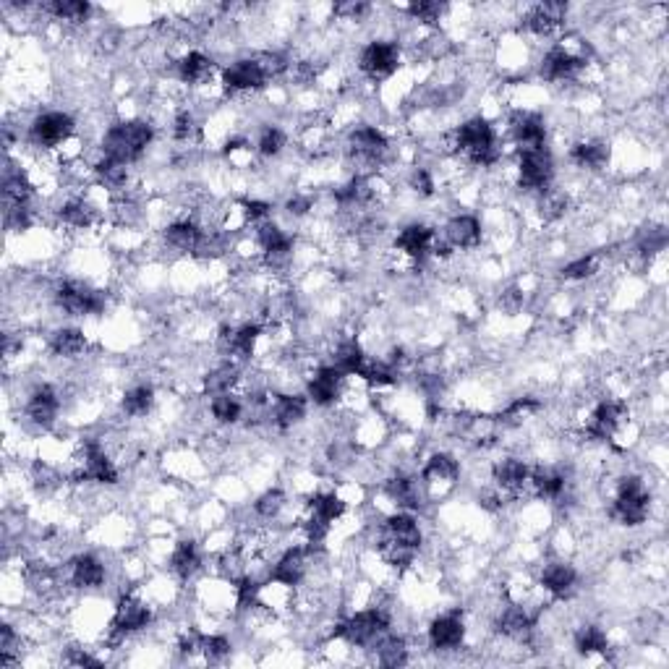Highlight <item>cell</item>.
I'll use <instances>...</instances> for the list:
<instances>
[{"label": "cell", "instance_id": "24", "mask_svg": "<svg viewBox=\"0 0 669 669\" xmlns=\"http://www.w3.org/2000/svg\"><path fill=\"white\" fill-rule=\"evenodd\" d=\"M497 633L513 643H528L536 633V615L528 612L526 604H507L497 615Z\"/></svg>", "mask_w": 669, "mask_h": 669}, {"label": "cell", "instance_id": "5", "mask_svg": "<svg viewBox=\"0 0 669 669\" xmlns=\"http://www.w3.org/2000/svg\"><path fill=\"white\" fill-rule=\"evenodd\" d=\"M392 628V617L385 607H369L361 609V612H353L351 617H345L335 625L332 636L345 641L348 646H356V649H374L382 638L390 633Z\"/></svg>", "mask_w": 669, "mask_h": 669}, {"label": "cell", "instance_id": "39", "mask_svg": "<svg viewBox=\"0 0 669 669\" xmlns=\"http://www.w3.org/2000/svg\"><path fill=\"white\" fill-rule=\"evenodd\" d=\"M157 398H155V387L152 385H134L129 390L123 392L121 398V411L123 416H129V419H144L152 413L155 408Z\"/></svg>", "mask_w": 669, "mask_h": 669}, {"label": "cell", "instance_id": "9", "mask_svg": "<svg viewBox=\"0 0 669 669\" xmlns=\"http://www.w3.org/2000/svg\"><path fill=\"white\" fill-rule=\"evenodd\" d=\"M515 178H518V189L528 194H544L555 186V157L552 149H531V152H518V163H515Z\"/></svg>", "mask_w": 669, "mask_h": 669}, {"label": "cell", "instance_id": "23", "mask_svg": "<svg viewBox=\"0 0 669 669\" xmlns=\"http://www.w3.org/2000/svg\"><path fill=\"white\" fill-rule=\"evenodd\" d=\"M531 484V466L523 458L507 455L492 466V487L502 494L518 497Z\"/></svg>", "mask_w": 669, "mask_h": 669}, {"label": "cell", "instance_id": "35", "mask_svg": "<svg viewBox=\"0 0 669 669\" xmlns=\"http://www.w3.org/2000/svg\"><path fill=\"white\" fill-rule=\"evenodd\" d=\"M58 220L68 230H89L97 223V207L89 199H84V196H74V199L61 204Z\"/></svg>", "mask_w": 669, "mask_h": 669}, {"label": "cell", "instance_id": "32", "mask_svg": "<svg viewBox=\"0 0 669 669\" xmlns=\"http://www.w3.org/2000/svg\"><path fill=\"white\" fill-rule=\"evenodd\" d=\"M419 476L426 484V489L437 487V484L440 487H450V484H455L460 479V463L450 453H432L426 458L424 466H421Z\"/></svg>", "mask_w": 669, "mask_h": 669}, {"label": "cell", "instance_id": "44", "mask_svg": "<svg viewBox=\"0 0 669 669\" xmlns=\"http://www.w3.org/2000/svg\"><path fill=\"white\" fill-rule=\"evenodd\" d=\"M285 507H288V497H285L283 489H267L254 502V515L262 521H275L283 515Z\"/></svg>", "mask_w": 669, "mask_h": 669}, {"label": "cell", "instance_id": "17", "mask_svg": "<svg viewBox=\"0 0 669 669\" xmlns=\"http://www.w3.org/2000/svg\"><path fill=\"white\" fill-rule=\"evenodd\" d=\"M440 233L426 223H408L398 230L395 236V249L413 264H424L426 259H432L434 244H437Z\"/></svg>", "mask_w": 669, "mask_h": 669}, {"label": "cell", "instance_id": "34", "mask_svg": "<svg viewBox=\"0 0 669 669\" xmlns=\"http://www.w3.org/2000/svg\"><path fill=\"white\" fill-rule=\"evenodd\" d=\"M37 8L53 21H61L68 27H82L92 16V3H87V0H48Z\"/></svg>", "mask_w": 669, "mask_h": 669}, {"label": "cell", "instance_id": "6", "mask_svg": "<svg viewBox=\"0 0 669 669\" xmlns=\"http://www.w3.org/2000/svg\"><path fill=\"white\" fill-rule=\"evenodd\" d=\"M588 66H591V61H588L586 45L573 48L570 42L560 40L544 53L539 63V74L549 84H570L583 79Z\"/></svg>", "mask_w": 669, "mask_h": 669}, {"label": "cell", "instance_id": "8", "mask_svg": "<svg viewBox=\"0 0 669 669\" xmlns=\"http://www.w3.org/2000/svg\"><path fill=\"white\" fill-rule=\"evenodd\" d=\"M345 152L348 160L359 168H379L390 157V139L379 126H356L345 139Z\"/></svg>", "mask_w": 669, "mask_h": 669}, {"label": "cell", "instance_id": "42", "mask_svg": "<svg viewBox=\"0 0 669 669\" xmlns=\"http://www.w3.org/2000/svg\"><path fill=\"white\" fill-rule=\"evenodd\" d=\"M599 267H602V257H599V254H583V257L570 259V262L562 267L560 278L565 280V283H586V280H591L596 272H599Z\"/></svg>", "mask_w": 669, "mask_h": 669}, {"label": "cell", "instance_id": "30", "mask_svg": "<svg viewBox=\"0 0 669 669\" xmlns=\"http://www.w3.org/2000/svg\"><path fill=\"white\" fill-rule=\"evenodd\" d=\"M570 479L562 468L555 466H534L531 468V484L528 489L539 497V500L560 502L568 494Z\"/></svg>", "mask_w": 669, "mask_h": 669}, {"label": "cell", "instance_id": "29", "mask_svg": "<svg viewBox=\"0 0 669 669\" xmlns=\"http://www.w3.org/2000/svg\"><path fill=\"white\" fill-rule=\"evenodd\" d=\"M173 71H176L178 82L186 87H204L215 74V61L202 50H189L173 63Z\"/></svg>", "mask_w": 669, "mask_h": 669}, {"label": "cell", "instance_id": "13", "mask_svg": "<svg viewBox=\"0 0 669 669\" xmlns=\"http://www.w3.org/2000/svg\"><path fill=\"white\" fill-rule=\"evenodd\" d=\"M400 66V45L398 40H372L366 42L359 53V71L372 79V82H382L387 76H392Z\"/></svg>", "mask_w": 669, "mask_h": 669}, {"label": "cell", "instance_id": "27", "mask_svg": "<svg viewBox=\"0 0 669 669\" xmlns=\"http://www.w3.org/2000/svg\"><path fill=\"white\" fill-rule=\"evenodd\" d=\"M385 494L390 497V502H395L398 510L416 513L426 500V484L421 481V476L395 474L385 481Z\"/></svg>", "mask_w": 669, "mask_h": 669}, {"label": "cell", "instance_id": "36", "mask_svg": "<svg viewBox=\"0 0 669 669\" xmlns=\"http://www.w3.org/2000/svg\"><path fill=\"white\" fill-rule=\"evenodd\" d=\"M50 351L58 356V359H79L87 351V335L79 327H58V330L50 335Z\"/></svg>", "mask_w": 669, "mask_h": 669}, {"label": "cell", "instance_id": "25", "mask_svg": "<svg viewBox=\"0 0 669 669\" xmlns=\"http://www.w3.org/2000/svg\"><path fill=\"white\" fill-rule=\"evenodd\" d=\"M442 238L453 251H474L479 249L481 238H484V228H481L479 217L463 212V215H453L447 220Z\"/></svg>", "mask_w": 669, "mask_h": 669}, {"label": "cell", "instance_id": "19", "mask_svg": "<svg viewBox=\"0 0 669 669\" xmlns=\"http://www.w3.org/2000/svg\"><path fill=\"white\" fill-rule=\"evenodd\" d=\"M24 416H27L29 424H34L37 429H50L55 426L58 416H61V392L55 390L53 385L42 382V385L34 387L29 392L27 406H24Z\"/></svg>", "mask_w": 669, "mask_h": 669}, {"label": "cell", "instance_id": "11", "mask_svg": "<svg viewBox=\"0 0 669 669\" xmlns=\"http://www.w3.org/2000/svg\"><path fill=\"white\" fill-rule=\"evenodd\" d=\"M270 84V76L262 68L257 55L251 58H238V61L228 63V66L220 71V87L228 97L238 95H257L264 87Z\"/></svg>", "mask_w": 669, "mask_h": 669}, {"label": "cell", "instance_id": "26", "mask_svg": "<svg viewBox=\"0 0 669 669\" xmlns=\"http://www.w3.org/2000/svg\"><path fill=\"white\" fill-rule=\"evenodd\" d=\"M539 588L552 599H570L578 588V570L565 560L547 562L539 573Z\"/></svg>", "mask_w": 669, "mask_h": 669}, {"label": "cell", "instance_id": "28", "mask_svg": "<svg viewBox=\"0 0 669 669\" xmlns=\"http://www.w3.org/2000/svg\"><path fill=\"white\" fill-rule=\"evenodd\" d=\"M204 233H207V228H204L196 217H178V220H173L170 225H165L163 238L165 246H170V249L178 251V254H196V249L202 244Z\"/></svg>", "mask_w": 669, "mask_h": 669}, {"label": "cell", "instance_id": "38", "mask_svg": "<svg viewBox=\"0 0 669 669\" xmlns=\"http://www.w3.org/2000/svg\"><path fill=\"white\" fill-rule=\"evenodd\" d=\"M210 413L220 426H236L246 416V403L236 392H220L210 398Z\"/></svg>", "mask_w": 669, "mask_h": 669}, {"label": "cell", "instance_id": "43", "mask_svg": "<svg viewBox=\"0 0 669 669\" xmlns=\"http://www.w3.org/2000/svg\"><path fill=\"white\" fill-rule=\"evenodd\" d=\"M285 147H288V134H285L280 126L270 123V126H264V129L259 131L257 147L254 149H257L259 157H264V160H275V157L283 155Z\"/></svg>", "mask_w": 669, "mask_h": 669}, {"label": "cell", "instance_id": "46", "mask_svg": "<svg viewBox=\"0 0 669 669\" xmlns=\"http://www.w3.org/2000/svg\"><path fill=\"white\" fill-rule=\"evenodd\" d=\"M230 651H233V643L225 636H220V633L199 636V656H202L204 662H223Z\"/></svg>", "mask_w": 669, "mask_h": 669}, {"label": "cell", "instance_id": "22", "mask_svg": "<svg viewBox=\"0 0 669 669\" xmlns=\"http://www.w3.org/2000/svg\"><path fill=\"white\" fill-rule=\"evenodd\" d=\"M108 581V568L97 555L82 552L68 560L66 565V583L79 591H97Z\"/></svg>", "mask_w": 669, "mask_h": 669}, {"label": "cell", "instance_id": "47", "mask_svg": "<svg viewBox=\"0 0 669 669\" xmlns=\"http://www.w3.org/2000/svg\"><path fill=\"white\" fill-rule=\"evenodd\" d=\"M408 186H411V189L416 191L421 199H429V196H434V191H437L434 176L426 168H421V165H416V168L411 170V176H408Z\"/></svg>", "mask_w": 669, "mask_h": 669}, {"label": "cell", "instance_id": "41", "mask_svg": "<svg viewBox=\"0 0 669 669\" xmlns=\"http://www.w3.org/2000/svg\"><path fill=\"white\" fill-rule=\"evenodd\" d=\"M170 136L176 144H196L202 139V123L194 115V110L181 108L176 110L173 121H170Z\"/></svg>", "mask_w": 669, "mask_h": 669}, {"label": "cell", "instance_id": "31", "mask_svg": "<svg viewBox=\"0 0 669 669\" xmlns=\"http://www.w3.org/2000/svg\"><path fill=\"white\" fill-rule=\"evenodd\" d=\"M570 163L586 173H602L609 165V144L604 139H581L570 147Z\"/></svg>", "mask_w": 669, "mask_h": 669}, {"label": "cell", "instance_id": "12", "mask_svg": "<svg viewBox=\"0 0 669 669\" xmlns=\"http://www.w3.org/2000/svg\"><path fill=\"white\" fill-rule=\"evenodd\" d=\"M76 121L66 110H45L29 123V142L37 149H58L74 136Z\"/></svg>", "mask_w": 669, "mask_h": 669}, {"label": "cell", "instance_id": "1", "mask_svg": "<svg viewBox=\"0 0 669 669\" xmlns=\"http://www.w3.org/2000/svg\"><path fill=\"white\" fill-rule=\"evenodd\" d=\"M421 544H424V531H421L419 518L408 510H395L387 515L377 528V547L379 555L392 568H408L419 557Z\"/></svg>", "mask_w": 669, "mask_h": 669}, {"label": "cell", "instance_id": "3", "mask_svg": "<svg viewBox=\"0 0 669 669\" xmlns=\"http://www.w3.org/2000/svg\"><path fill=\"white\" fill-rule=\"evenodd\" d=\"M155 142V126L144 118H126L105 129L100 139V155L121 165H136Z\"/></svg>", "mask_w": 669, "mask_h": 669}, {"label": "cell", "instance_id": "14", "mask_svg": "<svg viewBox=\"0 0 669 669\" xmlns=\"http://www.w3.org/2000/svg\"><path fill=\"white\" fill-rule=\"evenodd\" d=\"M507 134L513 142L515 152H531V149H544L547 144V121L544 115L534 110H518L507 121Z\"/></svg>", "mask_w": 669, "mask_h": 669}, {"label": "cell", "instance_id": "20", "mask_svg": "<svg viewBox=\"0 0 669 669\" xmlns=\"http://www.w3.org/2000/svg\"><path fill=\"white\" fill-rule=\"evenodd\" d=\"M565 21H568V6L547 0V3H536L523 11L521 27L534 37H552L555 32H560Z\"/></svg>", "mask_w": 669, "mask_h": 669}, {"label": "cell", "instance_id": "2", "mask_svg": "<svg viewBox=\"0 0 669 669\" xmlns=\"http://www.w3.org/2000/svg\"><path fill=\"white\" fill-rule=\"evenodd\" d=\"M450 147L455 155H460L468 165L474 168H494L502 160L500 136L494 131L492 123L481 115L468 118L453 131Z\"/></svg>", "mask_w": 669, "mask_h": 669}, {"label": "cell", "instance_id": "33", "mask_svg": "<svg viewBox=\"0 0 669 669\" xmlns=\"http://www.w3.org/2000/svg\"><path fill=\"white\" fill-rule=\"evenodd\" d=\"M168 570L176 575L178 581H191L199 570H202V549L194 539H181L173 544L170 552Z\"/></svg>", "mask_w": 669, "mask_h": 669}, {"label": "cell", "instance_id": "7", "mask_svg": "<svg viewBox=\"0 0 669 669\" xmlns=\"http://www.w3.org/2000/svg\"><path fill=\"white\" fill-rule=\"evenodd\" d=\"M55 306L66 311L68 317H97L108 309V296L95 285L84 280H63L55 285Z\"/></svg>", "mask_w": 669, "mask_h": 669}, {"label": "cell", "instance_id": "4", "mask_svg": "<svg viewBox=\"0 0 669 669\" xmlns=\"http://www.w3.org/2000/svg\"><path fill=\"white\" fill-rule=\"evenodd\" d=\"M651 505H654V500H651L646 481L636 474H628L617 481L609 518L625 528H638L643 523H649Z\"/></svg>", "mask_w": 669, "mask_h": 669}, {"label": "cell", "instance_id": "16", "mask_svg": "<svg viewBox=\"0 0 669 669\" xmlns=\"http://www.w3.org/2000/svg\"><path fill=\"white\" fill-rule=\"evenodd\" d=\"M625 424V406L617 400H602L588 413L583 434L594 442H612Z\"/></svg>", "mask_w": 669, "mask_h": 669}, {"label": "cell", "instance_id": "49", "mask_svg": "<svg viewBox=\"0 0 669 669\" xmlns=\"http://www.w3.org/2000/svg\"><path fill=\"white\" fill-rule=\"evenodd\" d=\"M285 210H288V215L291 217H306L311 210H314V199L306 194H296L285 202Z\"/></svg>", "mask_w": 669, "mask_h": 669}, {"label": "cell", "instance_id": "40", "mask_svg": "<svg viewBox=\"0 0 669 669\" xmlns=\"http://www.w3.org/2000/svg\"><path fill=\"white\" fill-rule=\"evenodd\" d=\"M573 646L583 656H607L609 654V638L599 625H581L575 630Z\"/></svg>", "mask_w": 669, "mask_h": 669}, {"label": "cell", "instance_id": "48", "mask_svg": "<svg viewBox=\"0 0 669 669\" xmlns=\"http://www.w3.org/2000/svg\"><path fill=\"white\" fill-rule=\"evenodd\" d=\"M332 14L343 21H364L366 16L372 14V6L369 3H338L332 8Z\"/></svg>", "mask_w": 669, "mask_h": 669}, {"label": "cell", "instance_id": "18", "mask_svg": "<svg viewBox=\"0 0 669 669\" xmlns=\"http://www.w3.org/2000/svg\"><path fill=\"white\" fill-rule=\"evenodd\" d=\"M466 641V620L460 612H445V615H437L429 628H426V643L432 651H458Z\"/></svg>", "mask_w": 669, "mask_h": 669}, {"label": "cell", "instance_id": "37", "mask_svg": "<svg viewBox=\"0 0 669 669\" xmlns=\"http://www.w3.org/2000/svg\"><path fill=\"white\" fill-rule=\"evenodd\" d=\"M372 651L379 667H406L411 662L408 641L403 636H395V633H387Z\"/></svg>", "mask_w": 669, "mask_h": 669}, {"label": "cell", "instance_id": "21", "mask_svg": "<svg viewBox=\"0 0 669 669\" xmlns=\"http://www.w3.org/2000/svg\"><path fill=\"white\" fill-rule=\"evenodd\" d=\"M309 406L311 400L306 395H301V392H280V395H272L267 419H270V424L278 432H291V429H296L306 419Z\"/></svg>", "mask_w": 669, "mask_h": 669}, {"label": "cell", "instance_id": "45", "mask_svg": "<svg viewBox=\"0 0 669 669\" xmlns=\"http://www.w3.org/2000/svg\"><path fill=\"white\" fill-rule=\"evenodd\" d=\"M408 19L421 24V27H437L442 21V16L447 14L445 3H437V0H419V3H411L406 6Z\"/></svg>", "mask_w": 669, "mask_h": 669}, {"label": "cell", "instance_id": "10", "mask_svg": "<svg viewBox=\"0 0 669 669\" xmlns=\"http://www.w3.org/2000/svg\"><path fill=\"white\" fill-rule=\"evenodd\" d=\"M152 622H155V612L142 596L121 594V599L115 604L113 620H110V641L123 643L126 638L147 630Z\"/></svg>", "mask_w": 669, "mask_h": 669}, {"label": "cell", "instance_id": "15", "mask_svg": "<svg viewBox=\"0 0 669 669\" xmlns=\"http://www.w3.org/2000/svg\"><path fill=\"white\" fill-rule=\"evenodd\" d=\"M345 374L335 364H319L306 379V398L317 408H332L343 398Z\"/></svg>", "mask_w": 669, "mask_h": 669}]
</instances>
